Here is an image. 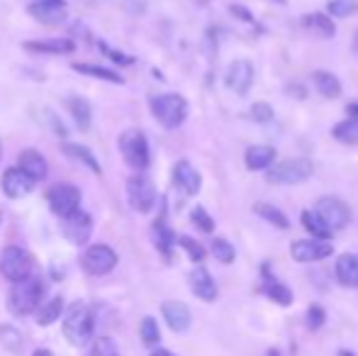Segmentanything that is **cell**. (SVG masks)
Wrapping results in <instances>:
<instances>
[{
    "label": "cell",
    "instance_id": "5b68a950",
    "mask_svg": "<svg viewBox=\"0 0 358 356\" xmlns=\"http://www.w3.org/2000/svg\"><path fill=\"white\" fill-rule=\"evenodd\" d=\"M0 273L8 280H13V283L32 276V257H29L27 249L5 247L3 252H0Z\"/></svg>",
    "mask_w": 358,
    "mask_h": 356
},
{
    "label": "cell",
    "instance_id": "d6a6232c",
    "mask_svg": "<svg viewBox=\"0 0 358 356\" xmlns=\"http://www.w3.org/2000/svg\"><path fill=\"white\" fill-rule=\"evenodd\" d=\"M73 69L78 73H85V76H93V78H100V81H110V83H122V76H117L115 71L110 69H103V66H93V64H73Z\"/></svg>",
    "mask_w": 358,
    "mask_h": 356
},
{
    "label": "cell",
    "instance_id": "4fadbf2b",
    "mask_svg": "<svg viewBox=\"0 0 358 356\" xmlns=\"http://www.w3.org/2000/svg\"><path fill=\"white\" fill-rule=\"evenodd\" d=\"M34 183H37V180H32L24 171H20V169H8V171L3 173V180H0L3 193L13 200L24 198V195L32 193Z\"/></svg>",
    "mask_w": 358,
    "mask_h": 356
},
{
    "label": "cell",
    "instance_id": "bcb514c9",
    "mask_svg": "<svg viewBox=\"0 0 358 356\" xmlns=\"http://www.w3.org/2000/svg\"><path fill=\"white\" fill-rule=\"evenodd\" d=\"M151 356H176V354L169 352V349H156V352H151Z\"/></svg>",
    "mask_w": 358,
    "mask_h": 356
},
{
    "label": "cell",
    "instance_id": "52a82bcc",
    "mask_svg": "<svg viewBox=\"0 0 358 356\" xmlns=\"http://www.w3.org/2000/svg\"><path fill=\"white\" fill-rule=\"evenodd\" d=\"M120 152H122L124 162L137 171H144L149 166V144H146L144 134L137 132V129H127L120 137Z\"/></svg>",
    "mask_w": 358,
    "mask_h": 356
},
{
    "label": "cell",
    "instance_id": "74e56055",
    "mask_svg": "<svg viewBox=\"0 0 358 356\" xmlns=\"http://www.w3.org/2000/svg\"><path fill=\"white\" fill-rule=\"evenodd\" d=\"M358 13V0H331L329 15L334 17H349V15Z\"/></svg>",
    "mask_w": 358,
    "mask_h": 356
},
{
    "label": "cell",
    "instance_id": "816d5d0a",
    "mask_svg": "<svg viewBox=\"0 0 358 356\" xmlns=\"http://www.w3.org/2000/svg\"><path fill=\"white\" fill-rule=\"evenodd\" d=\"M354 49H356V54H358V29H356V42H354Z\"/></svg>",
    "mask_w": 358,
    "mask_h": 356
},
{
    "label": "cell",
    "instance_id": "6da1fadb",
    "mask_svg": "<svg viewBox=\"0 0 358 356\" xmlns=\"http://www.w3.org/2000/svg\"><path fill=\"white\" fill-rule=\"evenodd\" d=\"M42 295H44V285L39 278L27 276L24 280L13 283V290L8 295V308L13 315L24 318V315H32L34 310L42 305Z\"/></svg>",
    "mask_w": 358,
    "mask_h": 356
},
{
    "label": "cell",
    "instance_id": "7dc6e473",
    "mask_svg": "<svg viewBox=\"0 0 358 356\" xmlns=\"http://www.w3.org/2000/svg\"><path fill=\"white\" fill-rule=\"evenodd\" d=\"M32 356H54V354L49 352V349H37V352H34Z\"/></svg>",
    "mask_w": 358,
    "mask_h": 356
},
{
    "label": "cell",
    "instance_id": "f35d334b",
    "mask_svg": "<svg viewBox=\"0 0 358 356\" xmlns=\"http://www.w3.org/2000/svg\"><path fill=\"white\" fill-rule=\"evenodd\" d=\"M190 220H193V225L200 229V232H215V220L208 215V210L205 208H193V213H190Z\"/></svg>",
    "mask_w": 358,
    "mask_h": 356
},
{
    "label": "cell",
    "instance_id": "e575fe53",
    "mask_svg": "<svg viewBox=\"0 0 358 356\" xmlns=\"http://www.w3.org/2000/svg\"><path fill=\"white\" fill-rule=\"evenodd\" d=\"M139 334H142V342L146 347H156L161 339V332H159V325H156L154 318H144L142 320V327H139Z\"/></svg>",
    "mask_w": 358,
    "mask_h": 356
},
{
    "label": "cell",
    "instance_id": "836d02e7",
    "mask_svg": "<svg viewBox=\"0 0 358 356\" xmlns=\"http://www.w3.org/2000/svg\"><path fill=\"white\" fill-rule=\"evenodd\" d=\"M66 154H69L71 159H76V162H83L85 166L90 169V171L100 173V164L95 162V157L90 154V149L80 147V144H66Z\"/></svg>",
    "mask_w": 358,
    "mask_h": 356
},
{
    "label": "cell",
    "instance_id": "c3c4849f",
    "mask_svg": "<svg viewBox=\"0 0 358 356\" xmlns=\"http://www.w3.org/2000/svg\"><path fill=\"white\" fill-rule=\"evenodd\" d=\"M339 356H356V354H354V352H349V349H341Z\"/></svg>",
    "mask_w": 358,
    "mask_h": 356
},
{
    "label": "cell",
    "instance_id": "d590c367",
    "mask_svg": "<svg viewBox=\"0 0 358 356\" xmlns=\"http://www.w3.org/2000/svg\"><path fill=\"white\" fill-rule=\"evenodd\" d=\"M178 244L185 249V254H188V259H193L195 264H200L205 257H208V252H205V247L200 242H195L193 237H180Z\"/></svg>",
    "mask_w": 358,
    "mask_h": 356
},
{
    "label": "cell",
    "instance_id": "ffe728a7",
    "mask_svg": "<svg viewBox=\"0 0 358 356\" xmlns=\"http://www.w3.org/2000/svg\"><path fill=\"white\" fill-rule=\"evenodd\" d=\"M244 162H246V169H251V171H266V169L273 166L275 149L266 147V144H254V147L246 149Z\"/></svg>",
    "mask_w": 358,
    "mask_h": 356
},
{
    "label": "cell",
    "instance_id": "9a60e30c",
    "mask_svg": "<svg viewBox=\"0 0 358 356\" xmlns=\"http://www.w3.org/2000/svg\"><path fill=\"white\" fill-rule=\"evenodd\" d=\"M161 313H164V320L173 332H185L193 322V315H190L188 305L180 303V300H166L161 305Z\"/></svg>",
    "mask_w": 358,
    "mask_h": 356
},
{
    "label": "cell",
    "instance_id": "3957f363",
    "mask_svg": "<svg viewBox=\"0 0 358 356\" xmlns=\"http://www.w3.org/2000/svg\"><path fill=\"white\" fill-rule=\"evenodd\" d=\"M64 334L73 347H85L93 337V313L85 303H73L64 315Z\"/></svg>",
    "mask_w": 358,
    "mask_h": 356
},
{
    "label": "cell",
    "instance_id": "f907efd6",
    "mask_svg": "<svg viewBox=\"0 0 358 356\" xmlns=\"http://www.w3.org/2000/svg\"><path fill=\"white\" fill-rule=\"evenodd\" d=\"M268 356H283V354H280L278 349H271V352H268Z\"/></svg>",
    "mask_w": 358,
    "mask_h": 356
},
{
    "label": "cell",
    "instance_id": "7bdbcfd3",
    "mask_svg": "<svg viewBox=\"0 0 358 356\" xmlns=\"http://www.w3.org/2000/svg\"><path fill=\"white\" fill-rule=\"evenodd\" d=\"M100 49H103L105 54H108L113 62H117V64H132V59L127 57V54H122V52H115V49H110L108 44H100Z\"/></svg>",
    "mask_w": 358,
    "mask_h": 356
},
{
    "label": "cell",
    "instance_id": "ee69618b",
    "mask_svg": "<svg viewBox=\"0 0 358 356\" xmlns=\"http://www.w3.org/2000/svg\"><path fill=\"white\" fill-rule=\"evenodd\" d=\"M231 13H234V15H239V20H246V22H251V20H254V17H251V13H249V10L239 8V5H231Z\"/></svg>",
    "mask_w": 358,
    "mask_h": 356
},
{
    "label": "cell",
    "instance_id": "d6986e66",
    "mask_svg": "<svg viewBox=\"0 0 358 356\" xmlns=\"http://www.w3.org/2000/svg\"><path fill=\"white\" fill-rule=\"evenodd\" d=\"M27 10L44 24H62L66 20V3H32Z\"/></svg>",
    "mask_w": 358,
    "mask_h": 356
},
{
    "label": "cell",
    "instance_id": "ba28073f",
    "mask_svg": "<svg viewBox=\"0 0 358 356\" xmlns=\"http://www.w3.org/2000/svg\"><path fill=\"white\" fill-rule=\"evenodd\" d=\"M47 200H49V208H52V213L59 215L62 220L80 210V190L76 188V185H71V183L54 185V188L49 190Z\"/></svg>",
    "mask_w": 358,
    "mask_h": 356
},
{
    "label": "cell",
    "instance_id": "8fae6325",
    "mask_svg": "<svg viewBox=\"0 0 358 356\" xmlns=\"http://www.w3.org/2000/svg\"><path fill=\"white\" fill-rule=\"evenodd\" d=\"M127 200L137 213H151L156 203V190L144 176H132L127 180Z\"/></svg>",
    "mask_w": 358,
    "mask_h": 356
},
{
    "label": "cell",
    "instance_id": "f546056e",
    "mask_svg": "<svg viewBox=\"0 0 358 356\" xmlns=\"http://www.w3.org/2000/svg\"><path fill=\"white\" fill-rule=\"evenodd\" d=\"M0 344L10 354H22V334H20V329H15L13 325H0Z\"/></svg>",
    "mask_w": 358,
    "mask_h": 356
},
{
    "label": "cell",
    "instance_id": "4dcf8cb0",
    "mask_svg": "<svg viewBox=\"0 0 358 356\" xmlns=\"http://www.w3.org/2000/svg\"><path fill=\"white\" fill-rule=\"evenodd\" d=\"M331 134H334V139L341 144H358V120H354V118L341 120Z\"/></svg>",
    "mask_w": 358,
    "mask_h": 356
},
{
    "label": "cell",
    "instance_id": "60d3db41",
    "mask_svg": "<svg viewBox=\"0 0 358 356\" xmlns=\"http://www.w3.org/2000/svg\"><path fill=\"white\" fill-rule=\"evenodd\" d=\"M249 115L254 122H271V120H273V108H271L268 103H254Z\"/></svg>",
    "mask_w": 358,
    "mask_h": 356
},
{
    "label": "cell",
    "instance_id": "4316f807",
    "mask_svg": "<svg viewBox=\"0 0 358 356\" xmlns=\"http://www.w3.org/2000/svg\"><path fill=\"white\" fill-rule=\"evenodd\" d=\"M315 88L320 90V95H324V98H339V93H341L339 78L331 71H315Z\"/></svg>",
    "mask_w": 358,
    "mask_h": 356
},
{
    "label": "cell",
    "instance_id": "ab89813d",
    "mask_svg": "<svg viewBox=\"0 0 358 356\" xmlns=\"http://www.w3.org/2000/svg\"><path fill=\"white\" fill-rule=\"evenodd\" d=\"M90 356H120L117 344H115L110 337H98L93 344V352H90Z\"/></svg>",
    "mask_w": 358,
    "mask_h": 356
},
{
    "label": "cell",
    "instance_id": "f5cc1de1",
    "mask_svg": "<svg viewBox=\"0 0 358 356\" xmlns=\"http://www.w3.org/2000/svg\"><path fill=\"white\" fill-rule=\"evenodd\" d=\"M0 154H3V149H0Z\"/></svg>",
    "mask_w": 358,
    "mask_h": 356
},
{
    "label": "cell",
    "instance_id": "603a6c76",
    "mask_svg": "<svg viewBox=\"0 0 358 356\" xmlns=\"http://www.w3.org/2000/svg\"><path fill=\"white\" fill-rule=\"evenodd\" d=\"M302 27L310 29V32H315V34H320V37H324V39H331V37H334V32H336L334 22H331V20L327 17V15H322V13L305 15V17H302Z\"/></svg>",
    "mask_w": 358,
    "mask_h": 356
},
{
    "label": "cell",
    "instance_id": "681fc988",
    "mask_svg": "<svg viewBox=\"0 0 358 356\" xmlns=\"http://www.w3.org/2000/svg\"><path fill=\"white\" fill-rule=\"evenodd\" d=\"M34 3H64V0H34Z\"/></svg>",
    "mask_w": 358,
    "mask_h": 356
},
{
    "label": "cell",
    "instance_id": "277c9868",
    "mask_svg": "<svg viewBox=\"0 0 358 356\" xmlns=\"http://www.w3.org/2000/svg\"><path fill=\"white\" fill-rule=\"evenodd\" d=\"M312 176V162L310 159H287V162L278 164V166L268 169L266 178L273 185H297L305 183Z\"/></svg>",
    "mask_w": 358,
    "mask_h": 356
},
{
    "label": "cell",
    "instance_id": "e0dca14e",
    "mask_svg": "<svg viewBox=\"0 0 358 356\" xmlns=\"http://www.w3.org/2000/svg\"><path fill=\"white\" fill-rule=\"evenodd\" d=\"M17 169L27 173L32 180H42V178H47V173H49L47 159H44L39 152H34V149H24V152H20Z\"/></svg>",
    "mask_w": 358,
    "mask_h": 356
},
{
    "label": "cell",
    "instance_id": "44dd1931",
    "mask_svg": "<svg viewBox=\"0 0 358 356\" xmlns=\"http://www.w3.org/2000/svg\"><path fill=\"white\" fill-rule=\"evenodd\" d=\"M336 278L346 288H356L358 285V257L356 254H341L336 259Z\"/></svg>",
    "mask_w": 358,
    "mask_h": 356
},
{
    "label": "cell",
    "instance_id": "30bf717a",
    "mask_svg": "<svg viewBox=\"0 0 358 356\" xmlns=\"http://www.w3.org/2000/svg\"><path fill=\"white\" fill-rule=\"evenodd\" d=\"M331 244L324 239H297L290 244V257L297 264H312V262H322V259L331 257Z\"/></svg>",
    "mask_w": 358,
    "mask_h": 356
},
{
    "label": "cell",
    "instance_id": "83f0119b",
    "mask_svg": "<svg viewBox=\"0 0 358 356\" xmlns=\"http://www.w3.org/2000/svg\"><path fill=\"white\" fill-rule=\"evenodd\" d=\"M302 225H305V229L312 234V239H329L331 237V232H329V227H327L324 222L320 220V215L315 213V210H302Z\"/></svg>",
    "mask_w": 358,
    "mask_h": 356
},
{
    "label": "cell",
    "instance_id": "7402d4cb",
    "mask_svg": "<svg viewBox=\"0 0 358 356\" xmlns=\"http://www.w3.org/2000/svg\"><path fill=\"white\" fill-rule=\"evenodd\" d=\"M264 293L278 305H290L292 303V290L280 283V280H275L266 269H264Z\"/></svg>",
    "mask_w": 358,
    "mask_h": 356
},
{
    "label": "cell",
    "instance_id": "cb8c5ba5",
    "mask_svg": "<svg viewBox=\"0 0 358 356\" xmlns=\"http://www.w3.org/2000/svg\"><path fill=\"white\" fill-rule=\"evenodd\" d=\"M254 210H256V215H259L261 220L271 222L273 227H278V229H287V227H290V220H287V215L280 208H275V205H271V203H256Z\"/></svg>",
    "mask_w": 358,
    "mask_h": 356
},
{
    "label": "cell",
    "instance_id": "1f68e13d",
    "mask_svg": "<svg viewBox=\"0 0 358 356\" xmlns=\"http://www.w3.org/2000/svg\"><path fill=\"white\" fill-rule=\"evenodd\" d=\"M69 110H71L76 124L80 129L90 127V103L85 98H69Z\"/></svg>",
    "mask_w": 358,
    "mask_h": 356
},
{
    "label": "cell",
    "instance_id": "9c48e42d",
    "mask_svg": "<svg viewBox=\"0 0 358 356\" xmlns=\"http://www.w3.org/2000/svg\"><path fill=\"white\" fill-rule=\"evenodd\" d=\"M83 269L88 271L90 276H105L110 273L115 266H117V254H115L113 247L108 244H93L83 252Z\"/></svg>",
    "mask_w": 358,
    "mask_h": 356
},
{
    "label": "cell",
    "instance_id": "7a4b0ae2",
    "mask_svg": "<svg viewBox=\"0 0 358 356\" xmlns=\"http://www.w3.org/2000/svg\"><path fill=\"white\" fill-rule=\"evenodd\" d=\"M151 113H154L156 122L166 129H176L185 122L188 118V103L183 95L178 93H164L151 98Z\"/></svg>",
    "mask_w": 358,
    "mask_h": 356
},
{
    "label": "cell",
    "instance_id": "5bb4252c",
    "mask_svg": "<svg viewBox=\"0 0 358 356\" xmlns=\"http://www.w3.org/2000/svg\"><path fill=\"white\" fill-rule=\"evenodd\" d=\"M90 232H93V220H90V215L83 213V210L64 218V234H66V239H71L73 244H85L90 239Z\"/></svg>",
    "mask_w": 358,
    "mask_h": 356
},
{
    "label": "cell",
    "instance_id": "8992f818",
    "mask_svg": "<svg viewBox=\"0 0 358 356\" xmlns=\"http://www.w3.org/2000/svg\"><path fill=\"white\" fill-rule=\"evenodd\" d=\"M315 213L320 215L322 222L329 227V232H339V229H344L346 225L351 222V210L349 205L344 203V200L334 198V195H327V198H320L315 205Z\"/></svg>",
    "mask_w": 358,
    "mask_h": 356
},
{
    "label": "cell",
    "instance_id": "7c38bea8",
    "mask_svg": "<svg viewBox=\"0 0 358 356\" xmlns=\"http://www.w3.org/2000/svg\"><path fill=\"white\" fill-rule=\"evenodd\" d=\"M224 83H227V88L234 90L236 95L249 93L251 83H254V66H251V62H246V59H236V62H231L229 69H227Z\"/></svg>",
    "mask_w": 358,
    "mask_h": 356
},
{
    "label": "cell",
    "instance_id": "484cf974",
    "mask_svg": "<svg viewBox=\"0 0 358 356\" xmlns=\"http://www.w3.org/2000/svg\"><path fill=\"white\" fill-rule=\"evenodd\" d=\"M27 52H39V54H69L73 52V42L69 39H49V42H24Z\"/></svg>",
    "mask_w": 358,
    "mask_h": 356
},
{
    "label": "cell",
    "instance_id": "8d00e7d4",
    "mask_svg": "<svg viewBox=\"0 0 358 356\" xmlns=\"http://www.w3.org/2000/svg\"><path fill=\"white\" fill-rule=\"evenodd\" d=\"M213 257L217 259V262H222V264H231V262H234V257H236V252H234V247L227 242V239H215V242H213Z\"/></svg>",
    "mask_w": 358,
    "mask_h": 356
},
{
    "label": "cell",
    "instance_id": "2e32d148",
    "mask_svg": "<svg viewBox=\"0 0 358 356\" xmlns=\"http://www.w3.org/2000/svg\"><path fill=\"white\" fill-rule=\"evenodd\" d=\"M188 280H190V290H193L200 300H205V303H213V300H217V283H215L213 276H210L208 269L195 266L193 271H190Z\"/></svg>",
    "mask_w": 358,
    "mask_h": 356
},
{
    "label": "cell",
    "instance_id": "ac0fdd59",
    "mask_svg": "<svg viewBox=\"0 0 358 356\" xmlns=\"http://www.w3.org/2000/svg\"><path fill=\"white\" fill-rule=\"evenodd\" d=\"M173 180L185 195H195L200 190V185H203L200 173L195 171V166H193V164H188V162L176 164V166H173Z\"/></svg>",
    "mask_w": 358,
    "mask_h": 356
},
{
    "label": "cell",
    "instance_id": "b9f144b4",
    "mask_svg": "<svg viewBox=\"0 0 358 356\" xmlns=\"http://www.w3.org/2000/svg\"><path fill=\"white\" fill-rule=\"evenodd\" d=\"M324 320H327V315L320 305H312V308L307 310V327H310L312 332H317V329L324 325Z\"/></svg>",
    "mask_w": 358,
    "mask_h": 356
},
{
    "label": "cell",
    "instance_id": "f6af8a7d",
    "mask_svg": "<svg viewBox=\"0 0 358 356\" xmlns=\"http://www.w3.org/2000/svg\"><path fill=\"white\" fill-rule=\"evenodd\" d=\"M346 110H349L351 118L358 120V100H356V103H349V108H346Z\"/></svg>",
    "mask_w": 358,
    "mask_h": 356
},
{
    "label": "cell",
    "instance_id": "d4e9b609",
    "mask_svg": "<svg viewBox=\"0 0 358 356\" xmlns=\"http://www.w3.org/2000/svg\"><path fill=\"white\" fill-rule=\"evenodd\" d=\"M154 244H156V249H159L161 254H164L166 259H171V252H173V242H176V237H173V232H171V227L164 222V220H156L154 222Z\"/></svg>",
    "mask_w": 358,
    "mask_h": 356
},
{
    "label": "cell",
    "instance_id": "f1b7e54d",
    "mask_svg": "<svg viewBox=\"0 0 358 356\" xmlns=\"http://www.w3.org/2000/svg\"><path fill=\"white\" fill-rule=\"evenodd\" d=\"M64 313V300L62 298H52L47 300V303H42L37 308V322L39 325H52L57 322L59 318H62Z\"/></svg>",
    "mask_w": 358,
    "mask_h": 356
}]
</instances>
